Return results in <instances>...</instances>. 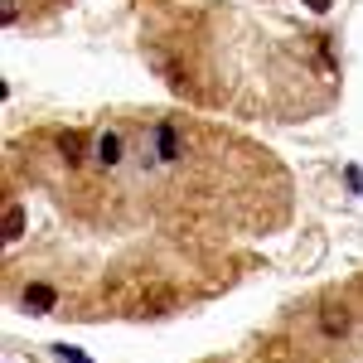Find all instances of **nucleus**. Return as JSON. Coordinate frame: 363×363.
<instances>
[{
	"mask_svg": "<svg viewBox=\"0 0 363 363\" xmlns=\"http://www.w3.org/2000/svg\"><path fill=\"white\" fill-rule=\"evenodd\" d=\"M97 160L107 169L121 165V136H116V131H102V136H97Z\"/></svg>",
	"mask_w": 363,
	"mask_h": 363,
	"instance_id": "f257e3e1",
	"label": "nucleus"
},
{
	"mask_svg": "<svg viewBox=\"0 0 363 363\" xmlns=\"http://www.w3.org/2000/svg\"><path fill=\"white\" fill-rule=\"evenodd\" d=\"M155 150H160V160H174V155H179V136H174V126H160V131H155Z\"/></svg>",
	"mask_w": 363,
	"mask_h": 363,
	"instance_id": "f03ea898",
	"label": "nucleus"
},
{
	"mask_svg": "<svg viewBox=\"0 0 363 363\" xmlns=\"http://www.w3.org/2000/svg\"><path fill=\"white\" fill-rule=\"evenodd\" d=\"M54 291H49V286H25V306L29 310H54Z\"/></svg>",
	"mask_w": 363,
	"mask_h": 363,
	"instance_id": "7ed1b4c3",
	"label": "nucleus"
},
{
	"mask_svg": "<svg viewBox=\"0 0 363 363\" xmlns=\"http://www.w3.org/2000/svg\"><path fill=\"white\" fill-rule=\"evenodd\" d=\"M58 150H63L68 165H78V160H83V136H78V131H63V136H58Z\"/></svg>",
	"mask_w": 363,
	"mask_h": 363,
	"instance_id": "20e7f679",
	"label": "nucleus"
},
{
	"mask_svg": "<svg viewBox=\"0 0 363 363\" xmlns=\"http://www.w3.org/2000/svg\"><path fill=\"white\" fill-rule=\"evenodd\" d=\"M20 233H25V208H10V213H5V238L20 242Z\"/></svg>",
	"mask_w": 363,
	"mask_h": 363,
	"instance_id": "39448f33",
	"label": "nucleus"
},
{
	"mask_svg": "<svg viewBox=\"0 0 363 363\" xmlns=\"http://www.w3.org/2000/svg\"><path fill=\"white\" fill-rule=\"evenodd\" d=\"M344 330H349L344 315H325V335H344Z\"/></svg>",
	"mask_w": 363,
	"mask_h": 363,
	"instance_id": "423d86ee",
	"label": "nucleus"
},
{
	"mask_svg": "<svg viewBox=\"0 0 363 363\" xmlns=\"http://www.w3.org/2000/svg\"><path fill=\"white\" fill-rule=\"evenodd\" d=\"M310 10H330V0H310Z\"/></svg>",
	"mask_w": 363,
	"mask_h": 363,
	"instance_id": "0eeeda50",
	"label": "nucleus"
}]
</instances>
